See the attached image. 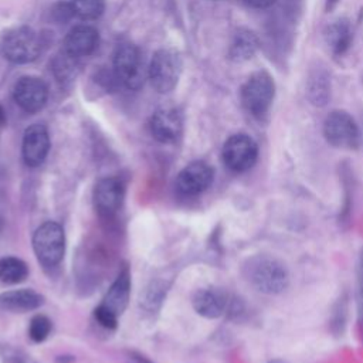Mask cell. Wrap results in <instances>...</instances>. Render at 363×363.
I'll list each match as a JSON object with an SVG mask.
<instances>
[{
  "instance_id": "obj_5",
  "label": "cell",
  "mask_w": 363,
  "mask_h": 363,
  "mask_svg": "<svg viewBox=\"0 0 363 363\" xmlns=\"http://www.w3.org/2000/svg\"><path fill=\"white\" fill-rule=\"evenodd\" d=\"M33 248L43 265H57L65 252V235L62 227L54 221L41 224L33 235Z\"/></svg>"
},
{
  "instance_id": "obj_15",
  "label": "cell",
  "mask_w": 363,
  "mask_h": 363,
  "mask_svg": "<svg viewBox=\"0 0 363 363\" xmlns=\"http://www.w3.org/2000/svg\"><path fill=\"white\" fill-rule=\"evenodd\" d=\"M228 295L225 291L210 286V288H203L196 292L193 298V308L194 311L208 319H214L221 316L225 309L228 308Z\"/></svg>"
},
{
  "instance_id": "obj_9",
  "label": "cell",
  "mask_w": 363,
  "mask_h": 363,
  "mask_svg": "<svg viewBox=\"0 0 363 363\" xmlns=\"http://www.w3.org/2000/svg\"><path fill=\"white\" fill-rule=\"evenodd\" d=\"M214 180V170L206 162H191L177 174L176 187L183 196H197L206 191Z\"/></svg>"
},
{
  "instance_id": "obj_29",
  "label": "cell",
  "mask_w": 363,
  "mask_h": 363,
  "mask_svg": "<svg viewBox=\"0 0 363 363\" xmlns=\"http://www.w3.org/2000/svg\"><path fill=\"white\" fill-rule=\"evenodd\" d=\"M4 122H6V118H4V112H3V109L0 108V126H3V125H4Z\"/></svg>"
},
{
  "instance_id": "obj_24",
  "label": "cell",
  "mask_w": 363,
  "mask_h": 363,
  "mask_svg": "<svg viewBox=\"0 0 363 363\" xmlns=\"http://www.w3.org/2000/svg\"><path fill=\"white\" fill-rule=\"evenodd\" d=\"M94 315H95V319L106 329H115L118 325V318L99 305L95 308Z\"/></svg>"
},
{
  "instance_id": "obj_30",
  "label": "cell",
  "mask_w": 363,
  "mask_h": 363,
  "mask_svg": "<svg viewBox=\"0 0 363 363\" xmlns=\"http://www.w3.org/2000/svg\"><path fill=\"white\" fill-rule=\"evenodd\" d=\"M269 363H284L282 360H279V359H274V360H271Z\"/></svg>"
},
{
  "instance_id": "obj_26",
  "label": "cell",
  "mask_w": 363,
  "mask_h": 363,
  "mask_svg": "<svg viewBox=\"0 0 363 363\" xmlns=\"http://www.w3.org/2000/svg\"><path fill=\"white\" fill-rule=\"evenodd\" d=\"M275 1L277 0H245V3L254 9H267L271 7Z\"/></svg>"
},
{
  "instance_id": "obj_21",
  "label": "cell",
  "mask_w": 363,
  "mask_h": 363,
  "mask_svg": "<svg viewBox=\"0 0 363 363\" xmlns=\"http://www.w3.org/2000/svg\"><path fill=\"white\" fill-rule=\"evenodd\" d=\"M28 268L26 262L16 257H4L0 259V279L6 284H18L26 279Z\"/></svg>"
},
{
  "instance_id": "obj_22",
  "label": "cell",
  "mask_w": 363,
  "mask_h": 363,
  "mask_svg": "<svg viewBox=\"0 0 363 363\" xmlns=\"http://www.w3.org/2000/svg\"><path fill=\"white\" fill-rule=\"evenodd\" d=\"M71 7L74 14L85 20L98 18L105 9L104 0H71Z\"/></svg>"
},
{
  "instance_id": "obj_13",
  "label": "cell",
  "mask_w": 363,
  "mask_h": 363,
  "mask_svg": "<svg viewBox=\"0 0 363 363\" xmlns=\"http://www.w3.org/2000/svg\"><path fill=\"white\" fill-rule=\"evenodd\" d=\"M150 132L162 143L174 142L182 133V116L176 109H157L150 118Z\"/></svg>"
},
{
  "instance_id": "obj_25",
  "label": "cell",
  "mask_w": 363,
  "mask_h": 363,
  "mask_svg": "<svg viewBox=\"0 0 363 363\" xmlns=\"http://www.w3.org/2000/svg\"><path fill=\"white\" fill-rule=\"evenodd\" d=\"M359 303H360V313L363 315V251L359 261Z\"/></svg>"
},
{
  "instance_id": "obj_3",
  "label": "cell",
  "mask_w": 363,
  "mask_h": 363,
  "mask_svg": "<svg viewBox=\"0 0 363 363\" xmlns=\"http://www.w3.org/2000/svg\"><path fill=\"white\" fill-rule=\"evenodd\" d=\"M113 74L122 85L130 89H138L143 85L147 75L140 51L133 44H122L113 55Z\"/></svg>"
},
{
  "instance_id": "obj_10",
  "label": "cell",
  "mask_w": 363,
  "mask_h": 363,
  "mask_svg": "<svg viewBox=\"0 0 363 363\" xmlns=\"http://www.w3.org/2000/svg\"><path fill=\"white\" fill-rule=\"evenodd\" d=\"M13 98L23 111L30 113L38 112L47 102L48 88L45 82L37 77H23L13 88Z\"/></svg>"
},
{
  "instance_id": "obj_14",
  "label": "cell",
  "mask_w": 363,
  "mask_h": 363,
  "mask_svg": "<svg viewBox=\"0 0 363 363\" xmlns=\"http://www.w3.org/2000/svg\"><path fill=\"white\" fill-rule=\"evenodd\" d=\"M99 43L98 31L91 26H77L67 34L64 40V52L74 58L92 54Z\"/></svg>"
},
{
  "instance_id": "obj_23",
  "label": "cell",
  "mask_w": 363,
  "mask_h": 363,
  "mask_svg": "<svg viewBox=\"0 0 363 363\" xmlns=\"http://www.w3.org/2000/svg\"><path fill=\"white\" fill-rule=\"evenodd\" d=\"M51 332V320L44 315H35L28 328V335L34 342H43Z\"/></svg>"
},
{
  "instance_id": "obj_20",
  "label": "cell",
  "mask_w": 363,
  "mask_h": 363,
  "mask_svg": "<svg viewBox=\"0 0 363 363\" xmlns=\"http://www.w3.org/2000/svg\"><path fill=\"white\" fill-rule=\"evenodd\" d=\"M258 50V40L254 33L248 30H240L235 33L230 45V58L241 62L254 57Z\"/></svg>"
},
{
  "instance_id": "obj_17",
  "label": "cell",
  "mask_w": 363,
  "mask_h": 363,
  "mask_svg": "<svg viewBox=\"0 0 363 363\" xmlns=\"http://www.w3.org/2000/svg\"><path fill=\"white\" fill-rule=\"evenodd\" d=\"M44 303L43 295L33 289H14L0 295V308L9 312H28L40 308Z\"/></svg>"
},
{
  "instance_id": "obj_8",
  "label": "cell",
  "mask_w": 363,
  "mask_h": 363,
  "mask_svg": "<svg viewBox=\"0 0 363 363\" xmlns=\"http://www.w3.org/2000/svg\"><path fill=\"white\" fill-rule=\"evenodd\" d=\"M224 164L237 173L250 170L258 159V146L255 140L245 133L230 136L221 150Z\"/></svg>"
},
{
  "instance_id": "obj_4",
  "label": "cell",
  "mask_w": 363,
  "mask_h": 363,
  "mask_svg": "<svg viewBox=\"0 0 363 363\" xmlns=\"http://www.w3.org/2000/svg\"><path fill=\"white\" fill-rule=\"evenodd\" d=\"M182 74V58L174 50L162 48L155 52L147 68V77L152 86L160 92L167 94L176 85Z\"/></svg>"
},
{
  "instance_id": "obj_6",
  "label": "cell",
  "mask_w": 363,
  "mask_h": 363,
  "mask_svg": "<svg viewBox=\"0 0 363 363\" xmlns=\"http://www.w3.org/2000/svg\"><path fill=\"white\" fill-rule=\"evenodd\" d=\"M3 55L16 64L34 61L41 51V40L35 31L28 27L10 30L1 43Z\"/></svg>"
},
{
  "instance_id": "obj_7",
  "label": "cell",
  "mask_w": 363,
  "mask_h": 363,
  "mask_svg": "<svg viewBox=\"0 0 363 363\" xmlns=\"http://www.w3.org/2000/svg\"><path fill=\"white\" fill-rule=\"evenodd\" d=\"M323 135L329 145L337 149H357L360 132L354 119L345 111L330 112L323 122Z\"/></svg>"
},
{
  "instance_id": "obj_28",
  "label": "cell",
  "mask_w": 363,
  "mask_h": 363,
  "mask_svg": "<svg viewBox=\"0 0 363 363\" xmlns=\"http://www.w3.org/2000/svg\"><path fill=\"white\" fill-rule=\"evenodd\" d=\"M133 359H135L136 363H150V362L146 360L143 356H136V357H133Z\"/></svg>"
},
{
  "instance_id": "obj_1",
  "label": "cell",
  "mask_w": 363,
  "mask_h": 363,
  "mask_svg": "<svg viewBox=\"0 0 363 363\" xmlns=\"http://www.w3.org/2000/svg\"><path fill=\"white\" fill-rule=\"evenodd\" d=\"M244 275L257 291L268 295L285 291L289 282L285 264L269 255H254L247 259Z\"/></svg>"
},
{
  "instance_id": "obj_12",
  "label": "cell",
  "mask_w": 363,
  "mask_h": 363,
  "mask_svg": "<svg viewBox=\"0 0 363 363\" xmlns=\"http://www.w3.org/2000/svg\"><path fill=\"white\" fill-rule=\"evenodd\" d=\"M50 150V136L48 130L41 123H34L28 126L23 136V159L27 166L37 167L40 166Z\"/></svg>"
},
{
  "instance_id": "obj_19",
  "label": "cell",
  "mask_w": 363,
  "mask_h": 363,
  "mask_svg": "<svg viewBox=\"0 0 363 363\" xmlns=\"http://www.w3.org/2000/svg\"><path fill=\"white\" fill-rule=\"evenodd\" d=\"M306 94L311 104L325 106L330 96V78L323 67H316L309 72Z\"/></svg>"
},
{
  "instance_id": "obj_16",
  "label": "cell",
  "mask_w": 363,
  "mask_h": 363,
  "mask_svg": "<svg viewBox=\"0 0 363 363\" xmlns=\"http://www.w3.org/2000/svg\"><path fill=\"white\" fill-rule=\"evenodd\" d=\"M130 295V275L128 268H123L119 275L116 277L115 282L108 289L106 295L104 296L99 306L119 318L125 311Z\"/></svg>"
},
{
  "instance_id": "obj_2",
  "label": "cell",
  "mask_w": 363,
  "mask_h": 363,
  "mask_svg": "<svg viewBox=\"0 0 363 363\" xmlns=\"http://www.w3.org/2000/svg\"><path fill=\"white\" fill-rule=\"evenodd\" d=\"M275 96V82L267 71L254 72L241 86L240 98L244 109L254 118L262 119Z\"/></svg>"
},
{
  "instance_id": "obj_11",
  "label": "cell",
  "mask_w": 363,
  "mask_h": 363,
  "mask_svg": "<svg viewBox=\"0 0 363 363\" xmlns=\"http://www.w3.org/2000/svg\"><path fill=\"white\" fill-rule=\"evenodd\" d=\"M125 196V187L116 177L101 179L94 189V204L104 217H112L121 208Z\"/></svg>"
},
{
  "instance_id": "obj_27",
  "label": "cell",
  "mask_w": 363,
  "mask_h": 363,
  "mask_svg": "<svg viewBox=\"0 0 363 363\" xmlns=\"http://www.w3.org/2000/svg\"><path fill=\"white\" fill-rule=\"evenodd\" d=\"M340 0H325V10L329 13L332 11L337 4H339Z\"/></svg>"
},
{
  "instance_id": "obj_18",
  "label": "cell",
  "mask_w": 363,
  "mask_h": 363,
  "mask_svg": "<svg viewBox=\"0 0 363 363\" xmlns=\"http://www.w3.org/2000/svg\"><path fill=\"white\" fill-rule=\"evenodd\" d=\"M325 40L335 55L337 57L343 55L352 45V40H353V31H352L350 23L346 18L333 21L325 30Z\"/></svg>"
}]
</instances>
